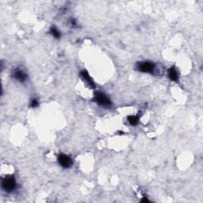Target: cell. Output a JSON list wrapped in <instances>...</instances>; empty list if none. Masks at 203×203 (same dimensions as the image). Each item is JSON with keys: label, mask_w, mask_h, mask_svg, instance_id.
<instances>
[{"label": "cell", "mask_w": 203, "mask_h": 203, "mask_svg": "<svg viewBox=\"0 0 203 203\" xmlns=\"http://www.w3.org/2000/svg\"><path fill=\"white\" fill-rule=\"evenodd\" d=\"M30 106H32V107H37V106H38V101L37 100V99H33L32 101H31V103H30Z\"/></svg>", "instance_id": "30bf717a"}, {"label": "cell", "mask_w": 203, "mask_h": 203, "mask_svg": "<svg viewBox=\"0 0 203 203\" xmlns=\"http://www.w3.org/2000/svg\"><path fill=\"white\" fill-rule=\"evenodd\" d=\"M13 77L15 78L17 80L20 81V82H24L26 79V75L24 72H22L20 69H16L13 73Z\"/></svg>", "instance_id": "8992f818"}, {"label": "cell", "mask_w": 203, "mask_h": 203, "mask_svg": "<svg viewBox=\"0 0 203 203\" xmlns=\"http://www.w3.org/2000/svg\"><path fill=\"white\" fill-rule=\"evenodd\" d=\"M50 32L51 34H52V36H53L54 37H56V38H59V37H61V34H60L59 30H58L56 28H55V27H52V28L51 29Z\"/></svg>", "instance_id": "9c48e42d"}, {"label": "cell", "mask_w": 203, "mask_h": 203, "mask_svg": "<svg viewBox=\"0 0 203 203\" xmlns=\"http://www.w3.org/2000/svg\"><path fill=\"white\" fill-rule=\"evenodd\" d=\"M80 76L82 77V79H83L84 81L89 85V87H91V88H94V87H95V84H94V81L91 79V76H90V75L88 74V72H87V71H82V72H80Z\"/></svg>", "instance_id": "5b68a950"}, {"label": "cell", "mask_w": 203, "mask_h": 203, "mask_svg": "<svg viewBox=\"0 0 203 203\" xmlns=\"http://www.w3.org/2000/svg\"><path fill=\"white\" fill-rule=\"evenodd\" d=\"M142 201V202H145V201H148V202H149V201H148V199H147V198H144V199H143V200H142V201Z\"/></svg>", "instance_id": "8fae6325"}, {"label": "cell", "mask_w": 203, "mask_h": 203, "mask_svg": "<svg viewBox=\"0 0 203 203\" xmlns=\"http://www.w3.org/2000/svg\"><path fill=\"white\" fill-rule=\"evenodd\" d=\"M94 100L98 104L103 106H109L111 104V102L109 98L105 95L103 93L101 92L96 93L95 95H94Z\"/></svg>", "instance_id": "6da1fadb"}, {"label": "cell", "mask_w": 203, "mask_h": 203, "mask_svg": "<svg viewBox=\"0 0 203 203\" xmlns=\"http://www.w3.org/2000/svg\"><path fill=\"white\" fill-rule=\"evenodd\" d=\"M128 121L132 126H135L138 123V121H139V118H138L137 116H129L128 117Z\"/></svg>", "instance_id": "ba28073f"}, {"label": "cell", "mask_w": 203, "mask_h": 203, "mask_svg": "<svg viewBox=\"0 0 203 203\" xmlns=\"http://www.w3.org/2000/svg\"><path fill=\"white\" fill-rule=\"evenodd\" d=\"M138 70L142 72H146V73H152L155 69V65L153 63L151 62H141L138 64L137 66Z\"/></svg>", "instance_id": "3957f363"}, {"label": "cell", "mask_w": 203, "mask_h": 203, "mask_svg": "<svg viewBox=\"0 0 203 203\" xmlns=\"http://www.w3.org/2000/svg\"><path fill=\"white\" fill-rule=\"evenodd\" d=\"M2 186L6 191H12L13 190H14V188L16 186V182L15 179L13 177L10 178H7L3 181Z\"/></svg>", "instance_id": "7a4b0ae2"}, {"label": "cell", "mask_w": 203, "mask_h": 203, "mask_svg": "<svg viewBox=\"0 0 203 203\" xmlns=\"http://www.w3.org/2000/svg\"><path fill=\"white\" fill-rule=\"evenodd\" d=\"M58 162L64 168H70L72 165V160L71 159V157H69L67 155L61 154L58 156Z\"/></svg>", "instance_id": "277c9868"}, {"label": "cell", "mask_w": 203, "mask_h": 203, "mask_svg": "<svg viewBox=\"0 0 203 203\" xmlns=\"http://www.w3.org/2000/svg\"><path fill=\"white\" fill-rule=\"evenodd\" d=\"M168 76H169L170 79L172 81H175L176 82L179 79L178 72H177V71L174 67H171V68L169 69V71H168Z\"/></svg>", "instance_id": "52a82bcc"}]
</instances>
